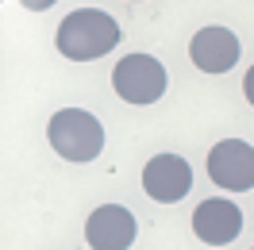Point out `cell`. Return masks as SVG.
Segmentation results:
<instances>
[{
    "mask_svg": "<svg viewBox=\"0 0 254 250\" xmlns=\"http://www.w3.org/2000/svg\"><path fill=\"white\" fill-rule=\"evenodd\" d=\"M54 43L69 62H93V58H104L108 50H116L120 23L100 8H77L58 23Z\"/></svg>",
    "mask_w": 254,
    "mask_h": 250,
    "instance_id": "1",
    "label": "cell"
},
{
    "mask_svg": "<svg viewBox=\"0 0 254 250\" xmlns=\"http://www.w3.org/2000/svg\"><path fill=\"white\" fill-rule=\"evenodd\" d=\"M47 139L54 146V154H62L65 162H93L104 150V127L93 112L85 108H62L50 116Z\"/></svg>",
    "mask_w": 254,
    "mask_h": 250,
    "instance_id": "2",
    "label": "cell"
},
{
    "mask_svg": "<svg viewBox=\"0 0 254 250\" xmlns=\"http://www.w3.org/2000/svg\"><path fill=\"white\" fill-rule=\"evenodd\" d=\"M112 89L127 104H154L166 93V65L150 54H127L112 69Z\"/></svg>",
    "mask_w": 254,
    "mask_h": 250,
    "instance_id": "3",
    "label": "cell"
},
{
    "mask_svg": "<svg viewBox=\"0 0 254 250\" xmlns=\"http://www.w3.org/2000/svg\"><path fill=\"white\" fill-rule=\"evenodd\" d=\"M208 177L227 192L254 188V146L243 139H223L208 150Z\"/></svg>",
    "mask_w": 254,
    "mask_h": 250,
    "instance_id": "4",
    "label": "cell"
},
{
    "mask_svg": "<svg viewBox=\"0 0 254 250\" xmlns=\"http://www.w3.org/2000/svg\"><path fill=\"white\" fill-rule=\"evenodd\" d=\"M143 188L150 200L158 204H177L185 200V192L192 188V170L181 154H154L143 166Z\"/></svg>",
    "mask_w": 254,
    "mask_h": 250,
    "instance_id": "5",
    "label": "cell"
},
{
    "mask_svg": "<svg viewBox=\"0 0 254 250\" xmlns=\"http://www.w3.org/2000/svg\"><path fill=\"white\" fill-rule=\"evenodd\" d=\"M135 216L124 204H100L93 208V216L85 219V239L93 250H127L135 243Z\"/></svg>",
    "mask_w": 254,
    "mask_h": 250,
    "instance_id": "6",
    "label": "cell"
},
{
    "mask_svg": "<svg viewBox=\"0 0 254 250\" xmlns=\"http://www.w3.org/2000/svg\"><path fill=\"white\" fill-rule=\"evenodd\" d=\"M192 231L208 247H227L243 231V212L231 200H204L192 212Z\"/></svg>",
    "mask_w": 254,
    "mask_h": 250,
    "instance_id": "7",
    "label": "cell"
},
{
    "mask_svg": "<svg viewBox=\"0 0 254 250\" xmlns=\"http://www.w3.org/2000/svg\"><path fill=\"white\" fill-rule=\"evenodd\" d=\"M189 58L204 73H227L239 62V39L227 27H204V31L192 35L189 43Z\"/></svg>",
    "mask_w": 254,
    "mask_h": 250,
    "instance_id": "8",
    "label": "cell"
},
{
    "mask_svg": "<svg viewBox=\"0 0 254 250\" xmlns=\"http://www.w3.org/2000/svg\"><path fill=\"white\" fill-rule=\"evenodd\" d=\"M19 4H23L27 12H47V8H54L58 0H19Z\"/></svg>",
    "mask_w": 254,
    "mask_h": 250,
    "instance_id": "9",
    "label": "cell"
},
{
    "mask_svg": "<svg viewBox=\"0 0 254 250\" xmlns=\"http://www.w3.org/2000/svg\"><path fill=\"white\" fill-rule=\"evenodd\" d=\"M243 93H247V100H251V108H254V65L247 69V77H243Z\"/></svg>",
    "mask_w": 254,
    "mask_h": 250,
    "instance_id": "10",
    "label": "cell"
}]
</instances>
